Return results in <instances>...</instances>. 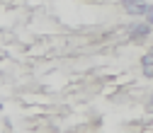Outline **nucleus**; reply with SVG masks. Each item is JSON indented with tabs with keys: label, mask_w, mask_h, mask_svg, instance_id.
Listing matches in <instances>:
<instances>
[{
	"label": "nucleus",
	"mask_w": 153,
	"mask_h": 133,
	"mask_svg": "<svg viewBox=\"0 0 153 133\" xmlns=\"http://www.w3.org/2000/svg\"><path fill=\"white\" fill-rule=\"evenodd\" d=\"M146 109H148V111H151V114H153V97H151V99H148V104H146Z\"/></svg>",
	"instance_id": "obj_5"
},
{
	"label": "nucleus",
	"mask_w": 153,
	"mask_h": 133,
	"mask_svg": "<svg viewBox=\"0 0 153 133\" xmlns=\"http://www.w3.org/2000/svg\"><path fill=\"white\" fill-rule=\"evenodd\" d=\"M141 70L148 80H153V53H146L143 58H141Z\"/></svg>",
	"instance_id": "obj_2"
},
{
	"label": "nucleus",
	"mask_w": 153,
	"mask_h": 133,
	"mask_svg": "<svg viewBox=\"0 0 153 133\" xmlns=\"http://www.w3.org/2000/svg\"><path fill=\"white\" fill-rule=\"evenodd\" d=\"M124 10L129 15H146L148 12V5L146 3H124Z\"/></svg>",
	"instance_id": "obj_3"
},
{
	"label": "nucleus",
	"mask_w": 153,
	"mask_h": 133,
	"mask_svg": "<svg viewBox=\"0 0 153 133\" xmlns=\"http://www.w3.org/2000/svg\"><path fill=\"white\" fill-rule=\"evenodd\" d=\"M148 34H151V27L146 22H139V24H134L129 36H131V41H146L148 39Z\"/></svg>",
	"instance_id": "obj_1"
},
{
	"label": "nucleus",
	"mask_w": 153,
	"mask_h": 133,
	"mask_svg": "<svg viewBox=\"0 0 153 133\" xmlns=\"http://www.w3.org/2000/svg\"><path fill=\"white\" fill-rule=\"evenodd\" d=\"M146 24L153 27V5H148V12H146Z\"/></svg>",
	"instance_id": "obj_4"
}]
</instances>
